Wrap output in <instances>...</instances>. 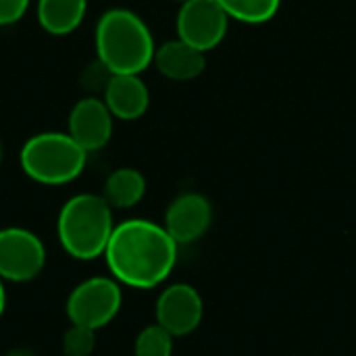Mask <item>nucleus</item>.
<instances>
[{"label":"nucleus","instance_id":"nucleus-1","mask_svg":"<svg viewBox=\"0 0 356 356\" xmlns=\"http://www.w3.org/2000/svg\"><path fill=\"white\" fill-rule=\"evenodd\" d=\"M177 248L179 244L165 225L148 219H127L115 225L102 257L119 284L152 290L173 273Z\"/></svg>","mask_w":356,"mask_h":356},{"label":"nucleus","instance_id":"nucleus-2","mask_svg":"<svg viewBox=\"0 0 356 356\" xmlns=\"http://www.w3.org/2000/svg\"><path fill=\"white\" fill-rule=\"evenodd\" d=\"M96 58L113 75L144 73L156 52V44L146 21L129 8L102 13L94 31Z\"/></svg>","mask_w":356,"mask_h":356},{"label":"nucleus","instance_id":"nucleus-3","mask_svg":"<svg viewBox=\"0 0 356 356\" xmlns=\"http://www.w3.org/2000/svg\"><path fill=\"white\" fill-rule=\"evenodd\" d=\"M113 229V207L102 194L83 192L71 196L56 217L58 244L77 261H94L102 257Z\"/></svg>","mask_w":356,"mask_h":356},{"label":"nucleus","instance_id":"nucleus-4","mask_svg":"<svg viewBox=\"0 0 356 356\" xmlns=\"http://www.w3.org/2000/svg\"><path fill=\"white\" fill-rule=\"evenodd\" d=\"M88 154L90 152L69 134L42 131L23 144L19 163L31 181L42 186H65L83 173Z\"/></svg>","mask_w":356,"mask_h":356},{"label":"nucleus","instance_id":"nucleus-5","mask_svg":"<svg viewBox=\"0 0 356 356\" xmlns=\"http://www.w3.org/2000/svg\"><path fill=\"white\" fill-rule=\"evenodd\" d=\"M123 292L121 284L111 275H96L77 284L65 305L67 317L75 325H83L90 330L106 327L121 311Z\"/></svg>","mask_w":356,"mask_h":356},{"label":"nucleus","instance_id":"nucleus-6","mask_svg":"<svg viewBox=\"0 0 356 356\" xmlns=\"http://www.w3.org/2000/svg\"><path fill=\"white\" fill-rule=\"evenodd\" d=\"M46 267L44 242L25 227L10 225L0 229V277L13 284L35 280Z\"/></svg>","mask_w":356,"mask_h":356},{"label":"nucleus","instance_id":"nucleus-7","mask_svg":"<svg viewBox=\"0 0 356 356\" xmlns=\"http://www.w3.org/2000/svg\"><path fill=\"white\" fill-rule=\"evenodd\" d=\"M229 21L217 0H190L179 6L175 29L179 40L209 52L225 40Z\"/></svg>","mask_w":356,"mask_h":356},{"label":"nucleus","instance_id":"nucleus-8","mask_svg":"<svg viewBox=\"0 0 356 356\" xmlns=\"http://www.w3.org/2000/svg\"><path fill=\"white\" fill-rule=\"evenodd\" d=\"M156 323L173 338L190 336L198 330L204 317V302L200 292L190 284L167 286L154 305Z\"/></svg>","mask_w":356,"mask_h":356},{"label":"nucleus","instance_id":"nucleus-9","mask_svg":"<svg viewBox=\"0 0 356 356\" xmlns=\"http://www.w3.org/2000/svg\"><path fill=\"white\" fill-rule=\"evenodd\" d=\"M213 223V204L200 192H184L165 211V229L179 244L198 242Z\"/></svg>","mask_w":356,"mask_h":356},{"label":"nucleus","instance_id":"nucleus-10","mask_svg":"<svg viewBox=\"0 0 356 356\" xmlns=\"http://www.w3.org/2000/svg\"><path fill=\"white\" fill-rule=\"evenodd\" d=\"M113 115L104 100L96 96L81 98L69 113V136L88 152L102 150L113 136Z\"/></svg>","mask_w":356,"mask_h":356},{"label":"nucleus","instance_id":"nucleus-11","mask_svg":"<svg viewBox=\"0 0 356 356\" xmlns=\"http://www.w3.org/2000/svg\"><path fill=\"white\" fill-rule=\"evenodd\" d=\"M102 100L115 119L138 121L150 106V92L140 75H113L102 92Z\"/></svg>","mask_w":356,"mask_h":356},{"label":"nucleus","instance_id":"nucleus-12","mask_svg":"<svg viewBox=\"0 0 356 356\" xmlns=\"http://www.w3.org/2000/svg\"><path fill=\"white\" fill-rule=\"evenodd\" d=\"M152 65L171 81H192L207 69V52L175 38L156 46Z\"/></svg>","mask_w":356,"mask_h":356},{"label":"nucleus","instance_id":"nucleus-13","mask_svg":"<svg viewBox=\"0 0 356 356\" xmlns=\"http://www.w3.org/2000/svg\"><path fill=\"white\" fill-rule=\"evenodd\" d=\"M88 13V0H38L35 17L40 27L50 35L73 33Z\"/></svg>","mask_w":356,"mask_h":356},{"label":"nucleus","instance_id":"nucleus-14","mask_svg":"<svg viewBox=\"0 0 356 356\" xmlns=\"http://www.w3.org/2000/svg\"><path fill=\"white\" fill-rule=\"evenodd\" d=\"M102 196L113 209H131L146 196V177L134 167L115 169L104 181Z\"/></svg>","mask_w":356,"mask_h":356},{"label":"nucleus","instance_id":"nucleus-15","mask_svg":"<svg viewBox=\"0 0 356 356\" xmlns=\"http://www.w3.org/2000/svg\"><path fill=\"white\" fill-rule=\"evenodd\" d=\"M217 2L232 21H240L246 25L269 23L282 6V0H217Z\"/></svg>","mask_w":356,"mask_h":356},{"label":"nucleus","instance_id":"nucleus-16","mask_svg":"<svg viewBox=\"0 0 356 356\" xmlns=\"http://www.w3.org/2000/svg\"><path fill=\"white\" fill-rule=\"evenodd\" d=\"M173 340L175 338L159 323L146 325L134 342V356H171Z\"/></svg>","mask_w":356,"mask_h":356},{"label":"nucleus","instance_id":"nucleus-17","mask_svg":"<svg viewBox=\"0 0 356 356\" xmlns=\"http://www.w3.org/2000/svg\"><path fill=\"white\" fill-rule=\"evenodd\" d=\"M60 348L65 356H92L96 348V330L71 323V327L63 334Z\"/></svg>","mask_w":356,"mask_h":356},{"label":"nucleus","instance_id":"nucleus-18","mask_svg":"<svg viewBox=\"0 0 356 356\" xmlns=\"http://www.w3.org/2000/svg\"><path fill=\"white\" fill-rule=\"evenodd\" d=\"M113 73L96 58L92 65H88V69L81 73V83L90 90H98V92H104L106 83L111 81Z\"/></svg>","mask_w":356,"mask_h":356},{"label":"nucleus","instance_id":"nucleus-19","mask_svg":"<svg viewBox=\"0 0 356 356\" xmlns=\"http://www.w3.org/2000/svg\"><path fill=\"white\" fill-rule=\"evenodd\" d=\"M31 0H0V27L21 21L29 8Z\"/></svg>","mask_w":356,"mask_h":356},{"label":"nucleus","instance_id":"nucleus-20","mask_svg":"<svg viewBox=\"0 0 356 356\" xmlns=\"http://www.w3.org/2000/svg\"><path fill=\"white\" fill-rule=\"evenodd\" d=\"M6 309V290H4V280L0 277V317Z\"/></svg>","mask_w":356,"mask_h":356},{"label":"nucleus","instance_id":"nucleus-21","mask_svg":"<svg viewBox=\"0 0 356 356\" xmlns=\"http://www.w3.org/2000/svg\"><path fill=\"white\" fill-rule=\"evenodd\" d=\"M4 356H35L31 350H27V348H13V350H8Z\"/></svg>","mask_w":356,"mask_h":356},{"label":"nucleus","instance_id":"nucleus-22","mask_svg":"<svg viewBox=\"0 0 356 356\" xmlns=\"http://www.w3.org/2000/svg\"><path fill=\"white\" fill-rule=\"evenodd\" d=\"M175 2H179V4H184V2H190V0H175Z\"/></svg>","mask_w":356,"mask_h":356},{"label":"nucleus","instance_id":"nucleus-23","mask_svg":"<svg viewBox=\"0 0 356 356\" xmlns=\"http://www.w3.org/2000/svg\"><path fill=\"white\" fill-rule=\"evenodd\" d=\"M0 161H2V146H0Z\"/></svg>","mask_w":356,"mask_h":356}]
</instances>
